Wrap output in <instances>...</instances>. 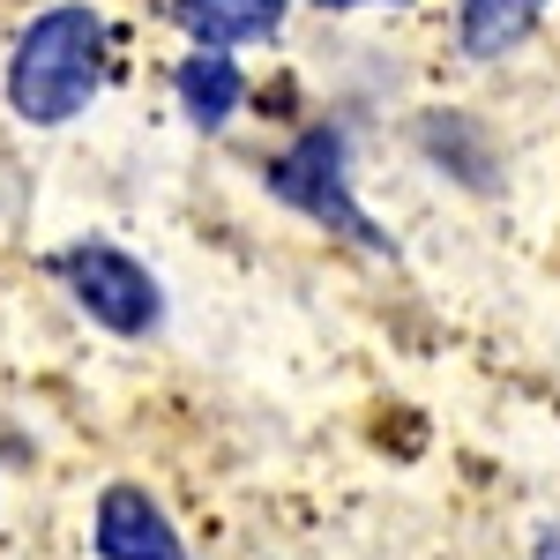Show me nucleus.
I'll return each mask as SVG.
<instances>
[{"label":"nucleus","instance_id":"f257e3e1","mask_svg":"<svg viewBox=\"0 0 560 560\" xmlns=\"http://www.w3.org/2000/svg\"><path fill=\"white\" fill-rule=\"evenodd\" d=\"M105 45H113V23L83 0L31 15L8 52V113L23 128H68L105 83Z\"/></svg>","mask_w":560,"mask_h":560},{"label":"nucleus","instance_id":"f03ea898","mask_svg":"<svg viewBox=\"0 0 560 560\" xmlns=\"http://www.w3.org/2000/svg\"><path fill=\"white\" fill-rule=\"evenodd\" d=\"M261 187L284 202V210H300L306 224H322V232H337L351 247H366V255H388L396 240H388L382 224L366 217V202L351 195V158H345V128H306L292 135L269 165H261Z\"/></svg>","mask_w":560,"mask_h":560},{"label":"nucleus","instance_id":"7ed1b4c3","mask_svg":"<svg viewBox=\"0 0 560 560\" xmlns=\"http://www.w3.org/2000/svg\"><path fill=\"white\" fill-rule=\"evenodd\" d=\"M52 269H60V284L75 292V306H83L97 329H113V337H150V329L165 322V292H158V277H150L128 247H113V240L60 247Z\"/></svg>","mask_w":560,"mask_h":560},{"label":"nucleus","instance_id":"20e7f679","mask_svg":"<svg viewBox=\"0 0 560 560\" xmlns=\"http://www.w3.org/2000/svg\"><path fill=\"white\" fill-rule=\"evenodd\" d=\"M90 538H97V560H187L173 516H165L142 486H105Z\"/></svg>","mask_w":560,"mask_h":560},{"label":"nucleus","instance_id":"39448f33","mask_svg":"<svg viewBox=\"0 0 560 560\" xmlns=\"http://www.w3.org/2000/svg\"><path fill=\"white\" fill-rule=\"evenodd\" d=\"M173 23L195 38V52H232V45L277 38L284 0H173Z\"/></svg>","mask_w":560,"mask_h":560},{"label":"nucleus","instance_id":"423d86ee","mask_svg":"<svg viewBox=\"0 0 560 560\" xmlns=\"http://www.w3.org/2000/svg\"><path fill=\"white\" fill-rule=\"evenodd\" d=\"M173 97H179V113L210 135V128H224V120L240 113L247 75H240V60H232V52H187V60H179V75H173Z\"/></svg>","mask_w":560,"mask_h":560},{"label":"nucleus","instance_id":"0eeeda50","mask_svg":"<svg viewBox=\"0 0 560 560\" xmlns=\"http://www.w3.org/2000/svg\"><path fill=\"white\" fill-rule=\"evenodd\" d=\"M538 15H546V0H464V52L471 60H501L509 45H523L538 31Z\"/></svg>","mask_w":560,"mask_h":560},{"label":"nucleus","instance_id":"6e6552de","mask_svg":"<svg viewBox=\"0 0 560 560\" xmlns=\"http://www.w3.org/2000/svg\"><path fill=\"white\" fill-rule=\"evenodd\" d=\"M538 560H560V523H546V538H538Z\"/></svg>","mask_w":560,"mask_h":560},{"label":"nucleus","instance_id":"1a4fd4ad","mask_svg":"<svg viewBox=\"0 0 560 560\" xmlns=\"http://www.w3.org/2000/svg\"><path fill=\"white\" fill-rule=\"evenodd\" d=\"M314 8H374V0H314Z\"/></svg>","mask_w":560,"mask_h":560}]
</instances>
